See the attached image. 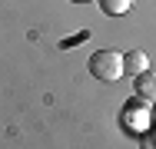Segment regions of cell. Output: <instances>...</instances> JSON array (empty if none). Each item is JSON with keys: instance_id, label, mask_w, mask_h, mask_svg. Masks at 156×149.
<instances>
[{"instance_id": "6da1fadb", "label": "cell", "mask_w": 156, "mask_h": 149, "mask_svg": "<svg viewBox=\"0 0 156 149\" xmlns=\"http://www.w3.org/2000/svg\"><path fill=\"white\" fill-rule=\"evenodd\" d=\"M87 70H90L93 80L116 83L123 76V53H116V50H96L93 57H90V63H87Z\"/></svg>"}, {"instance_id": "7a4b0ae2", "label": "cell", "mask_w": 156, "mask_h": 149, "mask_svg": "<svg viewBox=\"0 0 156 149\" xmlns=\"http://www.w3.org/2000/svg\"><path fill=\"white\" fill-rule=\"evenodd\" d=\"M123 123L129 129H136V133H143L146 126H150V106L136 96V99H129L126 103V113H123Z\"/></svg>"}, {"instance_id": "3957f363", "label": "cell", "mask_w": 156, "mask_h": 149, "mask_svg": "<svg viewBox=\"0 0 156 149\" xmlns=\"http://www.w3.org/2000/svg\"><path fill=\"white\" fill-rule=\"evenodd\" d=\"M136 83V96L143 99V103H156V70H146V73H140V76H133Z\"/></svg>"}, {"instance_id": "277c9868", "label": "cell", "mask_w": 156, "mask_h": 149, "mask_svg": "<svg viewBox=\"0 0 156 149\" xmlns=\"http://www.w3.org/2000/svg\"><path fill=\"white\" fill-rule=\"evenodd\" d=\"M146 70H150V57H146L143 50L123 53V73L126 76H140V73H146Z\"/></svg>"}, {"instance_id": "5b68a950", "label": "cell", "mask_w": 156, "mask_h": 149, "mask_svg": "<svg viewBox=\"0 0 156 149\" xmlns=\"http://www.w3.org/2000/svg\"><path fill=\"white\" fill-rule=\"evenodd\" d=\"M96 3H100V10L110 13V17H123L126 10L133 7V0H96Z\"/></svg>"}, {"instance_id": "8992f818", "label": "cell", "mask_w": 156, "mask_h": 149, "mask_svg": "<svg viewBox=\"0 0 156 149\" xmlns=\"http://www.w3.org/2000/svg\"><path fill=\"white\" fill-rule=\"evenodd\" d=\"M70 3H87V0H70Z\"/></svg>"}]
</instances>
